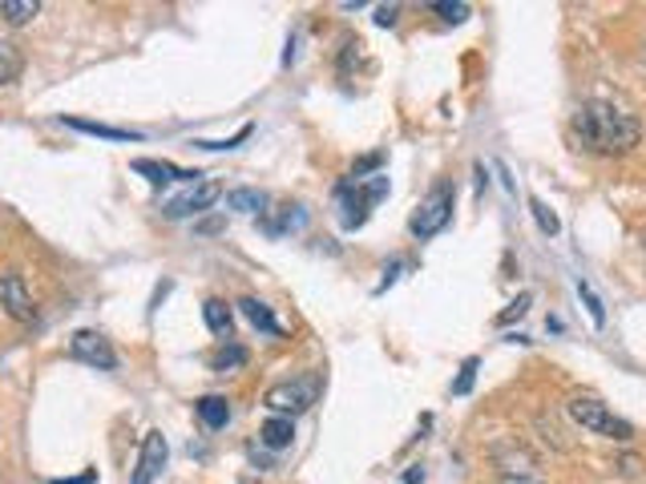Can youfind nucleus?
Masks as SVG:
<instances>
[{"label": "nucleus", "mask_w": 646, "mask_h": 484, "mask_svg": "<svg viewBox=\"0 0 646 484\" xmlns=\"http://www.w3.org/2000/svg\"><path fill=\"white\" fill-rule=\"evenodd\" d=\"M267 206H271V199L263 194V190L255 187H235V190H226V211H235V214H267Z\"/></svg>", "instance_id": "nucleus-13"}, {"label": "nucleus", "mask_w": 646, "mask_h": 484, "mask_svg": "<svg viewBox=\"0 0 646 484\" xmlns=\"http://www.w3.org/2000/svg\"><path fill=\"white\" fill-rule=\"evenodd\" d=\"M376 25L380 29H392L400 21V4H380V9H376V16H372Z\"/></svg>", "instance_id": "nucleus-27"}, {"label": "nucleus", "mask_w": 646, "mask_h": 484, "mask_svg": "<svg viewBox=\"0 0 646 484\" xmlns=\"http://www.w3.org/2000/svg\"><path fill=\"white\" fill-rule=\"evenodd\" d=\"M69 356L81 360L86 368H98V372H113V368H118V351H113V344L101 336V331H89V327L74 331V339H69Z\"/></svg>", "instance_id": "nucleus-8"}, {"label": "nucleus", "mask_w": 646, "mask_h": 484, "mask_svg": "<svg viewBox=\"0 0 646 484\" xmlns=\"http://www.w3.org/2000/svg\"><path fill=\"white\" fill-rule=\"evenodd\" d=\"M566 408H570L573 424H582L586 432L606 436V440H619V444L634 440V424L622 420V416H614V412H610L598 396H570Z\"/></svg>", "instance_id": "nucleus-4"}, {"label": "nucleus", "mask_w": 646, "mask_h": 484, "mask_svg": "<svg viewBox=\"0 0 646 484\" xmlns=\"http://www.w3.org/2000/svg\"><path fill=\"white\" fill-rule=\"evenodd\" d=\"M404 484H424V469H421V464L404 469Z\"/></svg>", "instance_id": "nucleus-29"}, {"label": "nucleus", "mask_w": 646, "mask_h": 484, "mask_svg": "<svg viewBox=\"0 0 646 484\" xmlns=\"http://www.w3.org/2000/svg\"><path fill=\"white\" fill-rule=\"evenodd\" d=\"M320 392H323V380L315 372H308V375H296V380H283V384H271L267 387V396H263V404H267L275 416L296 420V416H303V412L320 399Z\"/></svg>", "instance_id": "nucleus-5"}, {"label": "nucleus", "mask_w": 646, "mask_h": 484, "mask_svg": "<svg viewBox=\"0 0 646 484\" xmlns=\"http://www.w3.org/2000/svg\"><path fill=\"white\" fill-rule=\"evenodd\" d=\"M291 440H296V420H287V416H271V420L259 428V444L271 448V452L291 448Z\"/></svg>", "instance_id": "nucleus-16"}, {"label": "nucleus", "mask_w": 646, "mask_h": 484, "mask_svg": "<svg viewBox=\"0 0 646 484\" xmlns=\"http://www.w3.org/2000/svg\"><path fill=\"white\" fill-rule=\"evenodd\" d=\"M530 214H534V223H537V230L546 238H554V235H561V218L554 211L546 206V199H537V194H530Z\"/></svg>", "instance_id": "nucleus-21"}, {"label": "nucleus", "mask_w": 646, "mask_h": 484, "mask_svg": "<svg viewBox=\"0 0 646 484\" xmlns=\"http://www.w3.org/2000/svg\"><path fill=\"white\" fill-rule=\"evenodd\" d=\"M428 13H436L445 25H465L472 9L465 4V0H433V4H428Z\"/></svg>", "instance_id": "nucleus-22"}, {"label": "nucleus", "mask_w": 646, "mask_h": 484, "mask_svg": "<svg viewBox=\"0 0 646 484\" xmlns=\"http://www.w3.org/2000/svg\"><path fill=\"white\" fill-rule=\"evenodd\" d=\"M41 13V0H0V21L4 25H29Z\"/></svg>", "instance_id": "nucleus-19"}, {"label": "nucleus", "mask_w": 646, "mask_h": 484, "mask_svg": "<svg viewBox=\"0 0 646 484\" xmlns=\"http://www.w3.org/2000/svg\"><path fill=\"white\" fill-rule=\"evenodd\" d=\"M238 311H243V319L250 323V327H255V331H263V336H271V339H279L283 336V323L275 319L271 315V307H267V303H263V299H255V295H243L235 303Z\"/></svg>", "instance_id": "nucleus-12"}, {"label": "nucleus", "mask_w": 646, "mask_h": 484, "mask_svg": "<svg viewBox=\"0 0 646 484\" xmlns=\"http://www.w3.org/2000/svg\"><path fill=\"white\" fill-rule=\"evenodd\" d=\"M134 175L146 178L149 187H170V182H187V187H194V182L207 178V175H199V170H182V166H175V161H158V158H137Z\"/></svg>", "instance_id": "nucleus-11"}, {"label": "nucleus", "mask_w": 646, "mask_h": 484, "mask_svg": "<svg viewBox=\"0 0 646 484\" xmlns=\"http://www.w3.org/2000/svg\"><path fill=\"white\" fill-rule=\"evenodd\" d=\"M578 299H582L586 303V311H590V319H594V327H606V303H602V299H598V291L590 283H586V279H578Z\"/></svg>", "instance_id": "nucleus-23"}, {"label": "nucleus", "mask_w": 646, "mask_h": 484, "mask_svg": "<svg viewBox=\"0 0 646 484\" xmlns=\"http://www.w3.org/2000/svg\"><path fill=\"white\" fill-rule=\"evenodd\" d=\"M573 137L586 154L598 158H622L643 142V122L634 113L619 110L614 101H582L573 113Z\"/></svg>", "instance_id": "nucleus-1"}, {"label": "nucleus", "mask_w": 646, "mask_h": 484, "mask_svg": "<svg viewBox=\"0 0 646 484\" xmlns=\"http://www.w3.org/2000/svg\"><path fill=\"white\" fill-rule=\"evenodd\" d=\"M501 484H546V481H537V476H501Z\"/></svg>", "instance_id": "nucleus-30"}, {"label": "nucleus", "mask_w": 646, "mask_h": 484, "mask_svg": "<svg viewBox=\"0 0 646 484\" xmlns=\"http://www.w3.org/2000/svg\"><path fill=\"white\" fill-rule=\"evenodd\" d=\"M69 130L77 134H93V137H105V142H142L137 130H118V125H101V122H86V117H62Z\"/></svg>", "instance_id": "nucleus-17"}, {"label": "nucleus", "mask_w": 646, "mask_h": 484, "mask_svg": "<svg viewBox=\"0 0 646 484\" xmlns=\"http://www.w3.org/2000/svg\"><path fill=\"white\" fill-rule=\"evenodd\" d=\"M194 416L202 420V428L219 432V428L231 424V399L226 396H202L199 404H194Z\"/></svg>", "instance_id": "nucleus-15"}, {"label": "nucleus", "mask_w": 646, "mask_h": 484, "mask_svg": "<svg viewBox=\"0 0 646 484\" xmlns=\"http://www.w3.org/2000/svg\"><path fill=\"white\" fill-rule=\"evenodd\" d=\"M453 211H457V187H453L448 178H441V182L421 199V206L412 211V218H409L412 238H416V243L436 238L448 223H453Z\"/></svg>", "instance_id": "nucleus-3"}, {"label": "nucleus", "mask_w": 646, "mask_h": 484, "mask_svg": "<svg viewBox=\"0 0 646 484\" xmlns=\"http://www.w3.org/2000/svg\"><path fill=\"white\" fill-rule=\"evenodd\" d=\"M166 460H170V444H166V436L154 428V432H146V440H142V457H137V469H134V476H130V484H154L162 476V469H166Z\"/></svg>", "instance_id": "nucleus-10"}, {"label": "nucleus", "mask_w": 646, "mask_h": 484, "mask_svg": "<svg viewBox=\"0 0 646 484\" xmlns=\"http://www.w3.org/2000/svg\"><path fill=\"white\" fill-rule=\"evenodd\" d=\"M0 307L16 323H37V303L21 271H0Z\"/></svg>", "instance_id": "nucleus-7"}, {"label": "nucleus", "mask_w": 646, "mask_h": 484, "mask_svg": "<svg viewBox=\"0 0 646 484\" xmlns=\"http://www.w3.org/2000/svg\"><path fill=\"white\" fill-rule=\"evenodd\" d=\"M380 166H385V149H376V154H368V158L356 161L348 178H372V175H380Z\"/></svg>", "instance_id": "nucleus-26"}, {"label": "nucleus", "mask_w": 646, "mask_h": 484, "mask_svg": "<svg viewBox=\"0 0 646 484\" xmlns=\"http://www.w3.org/2000/svg\"><path fill=\"white\" fill-rule=\"evenodd\" d=\"M202 319L211 327V336H219L223 344L226 339H235V315H231V307H226L223 299H207V303H202Z\"/></svg>", "instance_id": "nucleus-14"}, {"label": "nucleus", "mask_w": 646, "mask_h": 484, "mask_svg": "<svg viewBox=\"0 0 646 484\" xmlns=\"http://www.w3.org/2000/svg\"><path fill=\"white\" fill-rule=\"evenodd\" d=\"M247 348H243V344H231V339H226L223 348L214 351L211 356V372H219V375H226V372H238V368H247Z\"/></svg>", "instance_id": "nucleus-18"}, {"label": "nucleus", "mask_w": 646, "mask_h": 484, "mask_svg": "<svg viewBox=\"0 0 646 484\" xmlns=\"http://www.w3.org/2000/svg\"><path fill=\"white\" fill-rule=\"evenodd\" d=\"M303 226H308V206L303 202H279V206H267V214H259V230L267 238L299 235Z\"/></svg>", "instance_id": "nucleus-9"}, {"label": "nucleus", "mask_w": 646, "mask_h": 484, "mask_svg": "<svg viewBox=\"0 0 646 484\" xmlns=\"http://www.w3.org/2000/svg\"><path fill=\"white\" fill-rule=\"evenodd\" d=\"M21 69H25L21 49L9 37H0V86H13L16 77H21Z\"/></svg>", "instance_id": "nucleus-20"}, {"label": "nucleus", "mask_w": 646, "mask_h": 484, "mask_svg": "<svg viewBox=\"0 0 646 484\" xmlns=\"http://www.w3.org/2000/svg\"><path fill=\"white\" fill-rule=\"evenodd\" d=\"M530 307H534V291H522V295L513 299L510 307L498 315V327H505V323H513V319H525V311Z\"/></svg>", "instance_id": "nucleus-25"}, {"label": "nucleus", "mask_w": 646, "mask_h": 484, "mask_svg": "<svg viewBox=\"0 0 646 484\" xmlns=\"http://www.w3.org/2000/svg\"><path fill=\"white\" fill-rule=\"evenodd\" d=\"M404 267H409L404 259H392V267H385V279H380V286H376V295H385L388 286H392V283L400 279V271H404Z\"/></svg>", "instance_id": "nucleus-28"}, {"label": "nucleus", "mask_w": 646, "mask_h": 484, "mask_svg": "<svg viewBox=\"0 0 646 484\" xmlns=\"http://www.w3.org/2000/svg\"><path fill=\"white\" fill-rule=\"evenodd\" d=\"M388 175H372V178H344L336 187V206H339V226L344 230H360L372 211L388 199Z\"/></svg>", "instance_id": "nucleus-2"}, {"label": "nucleus", "mask_w": 646, "mask_h": 484, "mask_svg": "<svg viewBox=\"0 0 646 484\" xmlns=\"http://www.w3.org/2000/svg\"><path fill=\"white\" fill-rule=\"evenodd\" d=\"M472 170H477V190H484V187H489V175H484V161H477V166H472Z\"/></svg>", "instance_id": "nucleus-31"}, {"label": "nucleus", "mask_w": 646, "mask_h": 484, "mask_svg": "<svg viewBox=\"0 0 646 484\" xmlns=\"http://www.w3.org/2000/svg\"><path fill=\"white\" fill-rule=\"evenodd\" d=\"M643 247H646V230H643Z\"/></svg>", "instance_id": "nucleus-32"}, {"label": "nucleus", "mask_w": 646, "mask_h": 484, "mask_svg": "<svg viewBox=\"0 0 646 484\" xmlns=\"http://www.w3.org/2000/svg\"><path fill=\"white\" fill-rule=\"evenodd\" d=\"M477 368H481V360H477V356H469V360L460 363L457 380H453V396H469L472 384H477Z\"/></svg>", "instance_id": "nucleus-24"}, {"label": "nucleus", "mask_w": 646, "mask_h": 484, "mask_svg": "<svg viewBox=\"0 0 646 484\" xmlns=\"http://www.w3.org/2000/svg\"><path fill=\"white\" fill-rule=\"evenodd\" d=\"M219 199H223V187H219L214 178H202V182H194V187H187L182 194H175V199L166 202L162 214H166L170 223H178V218H199V214L211 211Z\"/></svg>", "instance_id": "nucleus-6"}]
</instances>
